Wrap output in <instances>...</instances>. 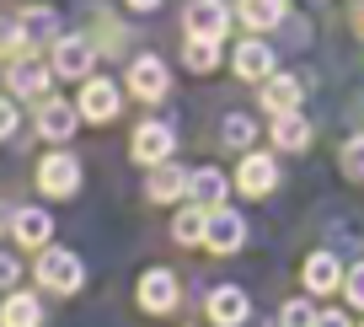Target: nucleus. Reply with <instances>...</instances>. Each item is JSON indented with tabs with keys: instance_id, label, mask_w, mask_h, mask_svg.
Wrapping results in <instances>:
<instances>
[{
	"instance_id": "1",
	"label": "nucleus",
	"mask_w": 364,
	"mask_h": 327,
	"mask_svg": "<svg viewBox=\"0 0 364 327\" xmlns=\"http://www.w3.org/2000/svg\"><path fill=\"white\" fill-rule=\"evenodd\" d=\"M38 279L48 284V290H80V279H86V269H80V258L75 252H43V258H38Z\"/></svg>"
},
{
	"instance_id": "2",
	"label": "nucleus",
	"mask_w": 364,
	"mask_h": 327,
	"mask_svg": "<svg viewBox=\"0 0 364 327\" xmlns=\"http://www.w3.org/2000/svg\"><path fill=\"white\" fill-rule=\"evenodd\" d=\"M38 182H43V193H59V199H65L80 182V161L65 156V150H54V156H43V167H38Z\"/></svg>"
},
{
	"instance_id": "3",
	"label": "nucleus",
	"mask_w": 364,
	"mask_h": 327,
	"mask_svg": "<svg viewBox=\"0 0 364 327\" xmlns=\"http://www.w3.org/2000/svg\"><path fill=\"white\" fill-rule=\"evenodd\" d=\"M182 22H188V33H193V38H215V43H220V33H225L230 11L220 6V0H193V6L182 11Z\"/></svg>"
},
{
	"instance_id": "4",
	"label": "nucleus",
	"mask_w": 364,
	"mask_h": 327,
	"mask_svg": "<svg viewBox=\"0 0 364 327\" xmlns=\"http://www.w3.org/2000/svg\"><path fill=\"white\" fill-rule=\"evenodd\" d=\"M6 81H11L16 97H43V91H48V65H43V59H33V54H16Z\"/></svg>"
},
{
	"instance_id": "5",
	"label": "nucleus",
	"mask_w": 364,
	"mask_h": 327,
	"mask_svg": "<svg viewBox=\"0 0 364 327\" xmlns=\"http://www.w3.org/2000/svg\"><path fill=\"white\" fill-rule=\"evenodd\" d=\"M209 252H236L241 242H247V226H241V214L236 209H215L209 214Z\"/></svg>"
},
{
	"instance_id": "6",
	"label": "nucleus",
	"mask_w": 364,
	"mask_h": 327,
	"mask_svg": "<svg viewBox=\"0 0 364 327\" xmlns=\"http://www.w3.org/2000/svg\"><path fill=\"white\" fill-rule=\"evenodd\" d=\"M139 306H145V311H171V306H177V279H171L166 269H150L145 279H139Z\"/></svg>"
},
{
	"instance_id": "7",
	"label": "nucleus",
	"mask_w": 364,
	"mask_h": 327,
	"mask_svg": "<svg viewBox=\"0 0 364 327\" xmlns=\"http://www.w3.org/2000/svg\"><path fill=\"white\" fill-rule=\"evenodd\" d=\"M113 113H118V86H113V81H91V86L80 91V118L107 124Z\"/></svg>"
},
{
	"instance_id": "8",
	"label": "nucleus",
	"mask_w": 364,
	"mask_h": 327,
	"mask_svg": "<svg viewBox=\"0 0 364 327\" xmlns=\"http://www.w3.org/2000/svg\"><path fill=\"white\" fill-rule=\"evenodd\" d=\"M134 156L150 161V167H161V161L171 156V129L166 124H139L134 129Z\"/></svg>"
},
{
	"instance_id": "9",
	"label": "nucleus",
	"mask_w": 364,
	"mask_h": 327,
	"mask_svg": "<svg viewBox=\"0 0 364 327\" xmlns=\"http://www.w3.org/2000/svg\"><path fill=\"white\" fill-rule=\"evenodd\" d=\"M129 91H134V97H166V65H161V59H134Z\"/></svg>"
},
{
	"instance_id": "10",
	"label": "nucleus",
	"mask_w": 364,
	"mask_h": 327,
	"mask_svg": "<svg viewBox=\"0 0 364 327\" xmlns=\"http://www.w3.org/2000/svg\"><path fill=\"white\" fill-rule=\"evenodd\" d=\"M236 76H247V81H268L273 76V48L268 43H241L236 48Z\"/></svg>"
},
{
	"instance_id": "11",
	"label": "nucleus",
	"mask_w": 364,
	"mask_h": 327,
	"mask_svg": "<svg viewBox=\"0 0 364 327\" xmlns=\"http://www.w3.org/2000/svg\"><path fill=\"white\" fill-rule=\"evenodd\" d=\"M70 129H75V108L70 102H43L38 108V135L43 140H70Z\"/></svg>"
},
{
	"instance_id": "12",
	"label": "nucleus",
	"mask_w": 364,
	"mask_h": 327,
	"mask_svg": "<svg viewBox=\"0 0 364 327\" xmlns=\"http://www.w3.org/2000/svg\"><path fill=\"white\" fill-rule=\"evenodd\" d=\"M54 70L59 76H70V81H80L91 70V48L80 43V38H59V48H54Z\"/></svg>"
},
{
	"instance_id": "13",
	"label": "nucleus",
	"mask_w": 364,
	"mask_h": 327,
	"mask_svg": "<svg viewBox=\"0 0 364 327\" xmlns=\"http://www.w3.org/2000/svg\"><path fill=\"white\" fill-rule=\"evenodd\" d=\"M306 284L316 295L338 290V258H332V252H311V258H306Z\"/></svg>"
},
{
	"instance_id": "14",
	"label": "nucleus",
	"mask_w": 364,
	"mask_h": 327,
	"mask_svg": "<svg viewBox=\"0 0 364 327\" xmlns=\"http://www.w3.org/2000/svg\"><path fill=\"white\" fill-rule=\"evenodd\" d=\"M209 311H215V322L236 327L241 316H247V295H241L236 284H225V290H215V295H209Z\"/></svg>"
},
{
	"instance_id": "15",
	"label": "nucleus",
	"mask_w": 364,
	"mask_h": 327,
	"mask_svg": "<svg viewBox=\"0 0 364 327\" xmlns=\"http://www.w3.org/2000/svg\"><path fill=\"white\" fill-rule=\"evenodd\" d=\"M241 188H247L252 199H262V193L273 188V161L268 156H241Z\"/></svg>"
},
{
	"instance_id": "16",
	"label": "nucleus",
	"mask_w": 364,
	"mask_h": 327,
	"mask_svg": "<svg viewBox=\"0 0 364 327\" xmlns=\"http://www.w3.org/2000/svg\"><path fill=\"white\" fill-rule=\"evenodd\" d=\"M262 102H268L273 113H295L300 81H295V76H268V91H262Z\"/></svg>"
},
{
	"instance_id": "17",
	"label": "nucleus",
	"mask_w": 364,
	"mask_h": 327,
	"mask_svg": "<svg viewBox=\"0 0 364 327\" xmlns=\"http://www.w3.org/2000/svg\"><path fill=\"white\" fill-rule=\"evenodd\" d=\"M48 231H54V220H48L43 209H22L16 214V242H22V247H43Z\"/></svg>"
},
{
	"instance_id": "18",
	"label": "nucleus",
	"mask_w": 364,
	"mask_h": 327,
	"mask_svg": "<svg viewBox=\"0 0 364 327\" xmlns=\"http://www.w3.org/2000/svg\"><path fill=\"white\" fill-rule=\"evenodd\" d=\"M188 193H193V199L209 209V204H220V199H225V177H220L215 167H204V172H188Z\"/></svg>"
},
{
	"instance_id": "19",
	"label": "nucleus",
	"mask_w": 364,
	"mask_h": 327,
	"mask_svg": "<svg viewBox=\"0 0 364 327\" xmlns=\"http://www.w3.org/2000/svg\"><path fill=\"white\" fill-rule=\"evenodd\" d=\"M0 322H6V327H38V322H43V306H38L33 295H11L6 311H0Z\"/></svg>"
},
{
	"instance_id": "20",
	"label": "nucleus",
	"mask_w": 364,
	"mask_h": 327,
	"mask_svg": "<svg viewBox=\"0 0 364 327\" xmlns=\"http://www.w3.org/2000/svg\"><path fill=\"white\" fill-rule=\"evenodd\" d=\"M273 140H279L284 150H300V145L311 140V124H306L300 113H279V124H273Z\"/></svg>"
},
{
	"instance_id": "21",
	"label": "nucleus",
	"mask_w": 364,
	"mask_h": 327,
	"mask_svg": "<svg viewBox=\"0 0 364 327\" xmlns=\"http://www.w3.org/2000/svg\"><path fill=\"white\" fill-rule=\"evenodd\" d=\"M171 237L188 242V247H193V242H204V237H209V214H204V209H182L177 226H171Z\"/></svg>"
},
{
	"instance_id": "22",
	"label": "nucleus",
	"mask_w": 364,
	"mask_h": 327,
	"mask_svg": "<svg viewBox=\"0 0 364 327\" xmlns=\"http://www.w3.org/2000/svg\"><path fill=\"white\" fill-rule=\"evenodd\" d=\"M182 188H188V172L182 167H161L156 177H150V199H177Z\"/></svg>"
},
{
	"instance_id": "23",
	"label": "nucleus",
	"mask_w": 364,
	"mask_h": 327,
	"mask_svg": "<svg viewBox=\"0 0 364 327\" xmlns=\"http://www.w3.org/2000/svg\"><path fill=\"white\" fill-rule=\"evenodd\" d=\"M215 65H220V43L215 38H193V43H188V70L204 76V70H215Z\"/></svg>"
},
{
	"instance_id": "24",
	"label": "nucleus",
	"mask_w": 364,
	"mask_h": 327,
	"mask_svg": "<svg viewBox=\"0 0 364 327\" xmlns=\"http://www.w3.org/2000/svg\"><path fill=\"white\" fill-rule=\"evenodd\" d=\"M241 16H247V27H273L279 22V0H241Z\"/></svg>"
},
{
	"instance_id": "25",
	"label": "nucleus",
	"mask_w": 364,
	"mask_h": 327,
	"mask_svg": "<svg viewBox=\"0 0 364 327\" xmlns=\"http://www.w3.org/2000/svg\"><path fill=\"white\" fill-rule=\"evenodd\" d=\"M279 327H321V311L311 301H289L284 316H279Z\"/></svg>"
},
{
	"instance_id": "26",
	"label": "nucleus",
	"mask_w": 364,
	"mask_h": 327,
	"mask_svg": "<svg viewBox=\"0 0 364 327\" xmlns=\"http://www.w3.org/2000/svg\"><path fill=\"white\" fill-rule=\"evenodd\" d=\"M220 140H225V145H230V150H241V145H247V140H252V118H241V113H230V118H225V124H220Z\"/></svg>"
},
{
	"instance_id": "27",
	"label": "nucleus",
	"mask_w": 364,
	"mask_h": 327,
	"mask_svg": "<svg viewBox=\"0 0 364 327\" xmlns=\"http://www.w3.org/2000/svg\"><path fill=\"white\" fill-rule=\"evenodd\" d=\"M0 54H27V27L22 22H0Z\"/></svg>"
},
{
	"instance_id": "28",
	"label": "nucleus",
	"mask_w": 364,
	"mask_h": 327,
	"mask_svg": "<svg viewBox=\"0 0 364 327\" xmlns=\"http://www.w3.org/2000/svg\"><path fill=\"white\" fill-rule=\"evenodd\" d=\"M343 172H348V177H359V182H364V135H353L348 145H343Z\"/></svg>"
},
{
	"instance_id": "29",
	"label": "nucleus",
	"mask_w": 364,
	"mask_h": 327,
	"mask_svg": "<svg viewBox=\"0 0 364 327\" xmlns=\"http://www.w3.org/2000/svg\"><path fill=\"white\" fill-rule=\"evenodd\" d=\"M27 38H54V11H38V16H27Z\"/></svg>"
},
{
	"instance_id": "30",
	"label": "nucleus",
	"mask_w": 364,
	"mask_h": 327,
	"mask_svg": "<svg viewBox=\"0 0 364 327\" xmlns=\"http://www.w3.org/2000/svg\"><path fill=\"white\" fill-rule=\"evenodd\" d=\"M348 301H353V306H364V263L348 274Z\"/></svg>"
},
{
	"instance_id": "31",
	"label": "nucleus",
	"mask_w": 364,
	"mask_h": 327,
	"mask_svg": "<svg viewBox=\"0 0 364 327\" xmlns=\"http://www.w3.org/2000/svg\"><path fill=\"white\" fill-rule=\"evenodd\" d=\"M16 274H22V269H16V258H0V290H11Z\"/></svg>"
},
{
	"instance_id": "32",
	"label": "nucleus",
	"mask_w": 364,
	"mask_h": 327,
	"mask_svg": "<svg viewBox=\"0 0 364 327\" xmlns=\"http://www.w3.org/2000/svg\"><path fill=\"white\" fill-rule=\"evenodd\" d=\"M11 129H16V108H11V102H0V140L11 135Z\"/></svg>"
},
{
	"instance_id": "33",
	"label": "nucleus",
	"mask_w": 364,
	"mask_h": 327,
	"mask_svg": "<svg viewBox=\"0 0 364 327\" xmlns=\"http://www.w3.org/2000/svg\"><path fill=\"white\" fill-rule=\"evenodd\" d=\"M321 327H348V322H343L338 311H321Z\"/></svg>"
},
{
	"instance_id": "34",
	"label": "nucleus",
	"mask_w": 364,
	"mask_h": 327,
	"mask_svg": "<svg viewBox=\"0 0 364 327\" xmlns=\"http://www.w3.org/2000/svg\"><path fill=\"white\" fill-rule=\"evenodd\" d=\"M129 6H134V11H150V6H156V0H129Z\"/></svg>"
},
{
	"instance_id": "35",
	"label": "nucleus",
	"mask_w": 364,
	"mask_h": 327,
	"mask_svg": "<svg viewBox=\"0 0 364 327\" xmlns=\"http://www.w3.org/2000/svg\"><path fill=\"white\" fill-rule=\"evenodd\" d=\"M359 33H364V6H359Z\"/></svg>"
},
{
	"instance_id": "36",
	"label": "nucleus",
	"mask_w": 364,
	"mask_h": 327,
	"mask_svg": "<svg viewBox=\"0 0 364 327\" xmlns=\"http://www.w3.org/2000/svg\"><path fill=\"white\" fill-rule=\"evenodd\" d=\"M279 6H284V0H279Z\"/></svg>"
}]
</instances>
